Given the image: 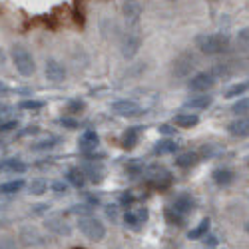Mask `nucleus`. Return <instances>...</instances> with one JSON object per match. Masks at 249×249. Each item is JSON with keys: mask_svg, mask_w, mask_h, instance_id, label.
I'll return each instance as SVG.
<instances>
[{"mask_svg": "<svg viewBox=\"0 0 249 249\" xmlns=\"http://www.w3.org/2000/svg\"><path fill=\"white\" fill-rule=\"evenodd\" d=\"M231 46V38L223 32H213V34H197L196 36V48H199L201 54L205 56H217L225 54Z\"/></svg>", "mask_w": 249, "mask_h": 249, "instance_id": "obj_1", "label": "nucleus"}, {"mask_svg": "<svg viewBox=\"0 0 249 249\" xmlns=\"http://www.w3.org/2000/svg\"><path fill=\"white\" fill-rule=\"evenodd\" d=\"M10 58H12V64L16 68V72L20 76H32L36 72V62H34V56L30 54V50L22 44H14L12 50H10Z\"/></svg>", "mask_w": 249, "mask_h": 249, "instance_id": "obj_2", "label": "nucleus"}, {"mask_svg": "<svg viewBox=\"0 0 249 249\" xmlns=\"http://www.w3.org/2000/svg\"><path fill=\"white\" fill-rule=\"evenodd\" d=\"M197 68V56L190 50L181 52L179 56L174 58L172 62V76L174 78H190L194 70Z\"/></svg>", "mask_w": 249, "mask_h": 249, "instance_id": "obj_3", "label": "nucleus"}, {"mask_svg": "<svg viewBox=\"0 0 249 249\" xmlns=\"http://www.w3.org/2000/svg\"><path fill=\"white\" fill-rule=\"evenodd\" d=\"M78 230L90 241H102L104 237H106V225H104L100 219H96V217H80Z\"/></svg>", "mask_w": 249, "mask_h": 249, "instance_id": "obj_4", "label": "nucleus"}, {"mask_svg": "<svg viewBox=\"0 0 249 249\" xmlns=\"http://www.w3.org/2000/svg\"><path fill=\"white\" fill-rule=\"evenodd\" d=\"M215 76L212 72H199L196 76H192V80L188 82V88L190 92H197V94H203L207 90H212L215 86Z\"/></svg>", "mask_w": 249, "mask_h": 249, "instance_id": "obj_5", "label": "nucleus"}, {"mask_svg": "<svg viewBox=\"0 0 249 249\" xmlns=\"http://www.w3.org/2000/svg\"><path fill=\"white\" fill-rule=\"evenodd\" d=\"M146 181L150 185H154V188L163 190V188H170L172 185V174L165 168H161V165H152L148 176H146Z\"/></svg>", "mask_w": 249, "mask_h": 249, "instance_id": "obj_6", "label": "nucleus"}, {"mask_svg": "<svg viewBox=\"0 0 249 249\" xmlns=\"http://www.w3.org/2000/svg\"><path fill=\"white\" fill-rule=\"evenodd\" d=\"M140 46H142V38H140V34H136V32H128L126 36H124L122 44H120V52H122V56L126 58V60H132V58L140 52Z\"/></svg>", "mask_w": 249, "mask_h": 249, "instance_id": "obj_7", "label": "nucleus"}, {"mask_svg": "<svg viewBox=\"0 0 249 249\" xmlns=\"http://www.w3.org/2000/svg\"><path fill=\"white\" fill-rule=\"evenodd\" d=\"M44 74H46V80L54 82V84H60V82L66 80V68H64V64H62V62H58L56 58H48V60H46Z\"/></svg>", "mask_w": 249, "mask_h": 249, "instance_id": "obj_8", "label": "nucleus"}, {"mask_svg": "<svg viewBox=\"0 0 249 249\" xmlns=\"http://www.w3.org/2000/svg\"><path fill=\"white\" fill-rule=\"evenodd\" d=\"M142 12H143V6H142L140 0H122V14L126 16L128 22L138 24Z\"/></svg>", "mask_w": 249, "mask_h": 249, "instance_id": "obj_9", "label": "nucleus"}, {"mask_svg": "<svg viewBox=\"0 0 249 249\" xmlns=\"http://www.w3.org/2000/svg\"><path fill=\"white\" fill-rule=\"evenodd\" d=\"M112 112L118 116H124V118H132V116L140 114V106L134 100H118L112 104Z\"/></svg>", "mask_w": 249, "mask_h": 249, "instance_id": "obj_10", "label": "nucleus"}, {"mask_svg": "<svg viewBox=\"0 0 249 249\" xmlns=\"http://www.w3.org/2000/svg\"><path fill=\"white\" fill-rule=\"evenodd\" d=\"M20 241L28 247H36V245H44V235L40 233L36 227H22L20 230Z\"/></svg>", "mask_w": 249, "mask_h": 249, "instance_id": "obj_11", "label": "nucleus"}, {"mask_svg": "<svg viewBox=\"0 0 249 249\" xmlns=\"http://www.w3.org/2000/svg\"><path fill=\"white\" fill-rule=\"evenodd\" d=\"M98 143H100V136L94 130H86L78 140V148H80V152L90 154V152H94L98 148Z\"/></svg>", "mask_w": 249, "mask_h": 249, "instance_id": "obj_12", "label": "nucleus"}, {"mask_svg": "<svg viewBox=\"0 0 249 249\" xmlns=\"http://www.w3.org/2000/svg\"><path fill=\"white\" fill-rule=\"evenodd\" d=\"M172 207H174L176 212L183 213V215H190V213L196 210V201H194V197H192L190 194H179V196L174 199Z\"/></svg>", "mask_w": 249, "mask_h": 249, "instance_id": "obj_13", "label": "nucleus"}, {"mask_svg": "<svg viewBox=\"0 0 249 249\" xmlns=\"http://www.w3.org/2000/svg\"><path fill=\"white\" fill-rule=\"evenodd\" d=\"M213 104V98L212 96H207V94H199V96H194L190 100H185L183 102V108L185 110H207Z\"/></svg>", "mask_w": 249, "mask_h": 249, "instance_id": "obj_14", "label": "nucleus"}, {"mask_svg": "<svg viewBox=\"0 0 249 249\" xmlns=\"http://www.w3.org/2000/svg\"><path fill=\"white\" fill-rule=\"evenodd\" d=\"M227 132L235 138H249V118H237L227 124Z\"/></svg>", "mask_w": 249, "mask_h": 249, "instance_id": "obj_15", "label": "nucleus"}, {"mask_svg": "<svg viewBox=\"0 0 249 249\" xmlns=\"http://www.w3.org/2000/svg\"><path fill=\"white\" fill-rule=\"evenodd\" d=\"M199 124V116L192 114V112H181L178 116H174V126L178 128H196Z\"/></svg>", "mask_w": 249, "mask_h": 249, "instance_id": "obj_16", "label": "nucleus"}, {"mask_svg": "<svg viewBox=\"0 0 249 249\" xmlns=\"http://www.w3.org/2000/svg\"><path fill=\"white\" fill-rule=\"evenodd\" d=\"M212 179H213L217 185H221V188H227V185L233 183L235 176H233L231 170H227V168H217V170L212 172Z\"/></svg>", "mask_w": 249, "mask_h": 249, "instance_id": "obj_17", "label": "nucleus"}, {"mask_svg": "<svg viewBox=\"0 0 249 249\" xmlns=\"http://www.w3.org/2000/svg\"><path fill=\"white\" fill-rule=\"evenodd\" d=\"M0 172H10V174H24L26 172V163L20 161L16 158H6L0 161Z\"/></svg>", "mask_w": 249, "mask_h": 249, "instance_id": "obj_18", "label": "nucleus"}, {"mask_svg": "<svg viewBox=\"0 0 249 249\" xmlns=\"http://www.w3.org/2000/svg\"><path fill=\"white\" fill-rule=\"evenodd\" d=\"M176 165H178V168H194V165L199 161V154L197 152H183V154H179L176 160Z\"/></svg>", "mask_w": 249, "mask_h": 249, "instance_id": "obj_19", "label": "nucleus"}, {"mask_svg": "<svg viewBox=\"0 0 249 249\" xmlns=\"http://www.w3.org/2000/svg\"><path fill=\"white\" fill-rule=\"evenodd\" d=\"M210 227H212V221H210V217H203L194 230H190V233H188V239H203L207 233H210Z\"/></svg>", "mask_w": 249, "mask_h": 249, "instance_id": "obj_20", "label": "nucleus"}, {"mask_svg": "<svg viewBox=\"0 0 249 249\" xmlns=\"http://www.w3.org/2000/svg\"><path fill=\"white\" fill-rule=\"evenodd\" d=\"M46 227L52 233H56V235H70L72 233V227L66 221H62V219H48Z\"/></svg>", "mask_w": 249, "mask_h": 249, "instance_id": "obj_21", "label": "nucleus"}, {"mask_svg": "<svg viewBox=\"0 0 249 249\" xmlns=\"http://www.w3.org/2000/svg\"><path fill=\"white\" fill-rule=\"evenodd\" d=\"M138 140H140V128L138 126L128 128L126 132H124V136H122V146L126 148V150H132L136 143H138Z\"/></svg>", "mask_w": 249, "mask_h": 249, "instance_id": "obj_22", "label": "nucleus"}, {"mask_svg": "<svg viewBox=\"0 0 249 249\" xmlns=\"http://www.w3.org/2000/svg\"><path fill=\"white\" fill-rule=\"evenodd\" d=\"M66 179L68 183H72L74 188H84V183H86V174L82 172L80 168H70L66 172Z\"/></svg>", "mask_w": 249, "mask_h": 249, "instance_id": "obj_23", "label": "nucleus"}, {"mask_svg": "<svg viewBox=\"0 0 249 249\" xmlns=\"http://www.w3.org/2000/svg\"><path fill=\"white\" fill-rule=\"evenodd\" d=\"M178 150V143L174 140H160L154 146V154L156 156H165V154H174Z\"/></svg>", "mask_w": 249, "mask_h": 249, "instance_id": "obj_24", "label": "nucleus"}, {"mask_svg": "<svg viewBox=\"0 0 249 249\" xmlns=\"http://www.w3.org/2000/svg\"><path fill=\"white\" fill-rule=\"evenodd\" d=\"M163 217H165V221H168L170 225H178V227H181V225L185 223V215L179 213V212H176L172 205L163 210Z\"/></svg>", "mask_w": 249, "mask_h": 249, "instance_id": "obj_25", "label": "nucleus"}, {"mask_svg": "<svg viewBox=\"0 0 249 249\" xmlns=\"http://www.w3.org/2000/svg\"><path fill=\"white\" fill-rule=\"evenodd\" d=\"M249 90V82H237V84H233V86H230L225 90V98H239V96H243L245 92Z\"/></svg>", "mask_w": 249, "mask_h": 249, "instance_id": "obj_26", "label": "nucleus"}, {"mask_svg": "<svg viewBox=\"0 0 249 249\" xmlns=\"http://www.w3.org/2000/svg\"><path fill=\"white\" fill-rule=\"evenodd\" d=\"M24 185H26L24 179H12L6 183H0V194H18Z\"/></svg>", "mask_w": 249, "mask_h": 249, "instance_id": "obj_27", "label": "nucleus"}, {"mask_svg": "<svg viewBox=\"0 0 249 249\" xmlns=\"http://www.w3.org/2000/svg\"><path fill=\"white\" fill-rule=\"evenodd\" d=\"M28 190H30L32 196H42V194L48 192V183H46V179H42V178H36V179H32V181L28 183Z\"/></svg>", "mask_w": 249, "mask_h": 249, "instance_id": "obj_28", "label": "nucleus"}, {"mask_svg": "<svg viewBox=\"0 0 249 249\" xmlns=\"http://www.w3.org/2000/svg\"><path fill=\"white\" fill-rule=\"evenodd\" d=\"M18 108L20 110H28V112H38V110L44 108V102H40V100H22L18 104Z\"/></svg>", "mask_w": 249, "mask_h": 249, "instance_id": "obj_29", "label": "nucleus"}, {"mask_svg": "<svg viewBox=\"0 0 249 249\" xmlns=\"http://www.w3.org/2000/svg\"><path fill=\"white\" fill-rule=\"evenodd\" d=\"M124 221H126L128 227H132V230H140V225L143 223L138 215V212H126L124 213Z\"/></svg>", "mask_w": 249, "mask_h": 249, "instance_id": "obj_30", "label": "nucleus"}, {"mask_svg": "<svg viewBox=\"0 0 249 249\" xmlns=\"http://www.w3.org/2000/svg\"><path fill=\"white\" fill-rule=\"evenodd\" d=\"M231 112L235 114V116H241V114H245V112H249V98H239L233 106H231Z\"/></svg>", "mask_w": 249, "mask_h": 249, "instance_id": "obj_31", "label": "nucleus"}, {"mask_svg": "<svg viewBox=\"0 0 249 249\" xmlns=\"http://www.w3.org/2000/svg\"><path fill=\"white\" fill-rule=\"evenodd\" d=\"M56 142H58V138H48V140H42V142H36L34 146H32V150H34V152L50 150V148H54V146H56Z\"/></svg>", "mask_w": 249, "mask_h": 249, "instance_id": "obj_32", "label": "nucleus"}, {"mask_svg": "<svg viewBox=\"0 0 249 249\" xmlns=\"http://www.w3.org/2000/svg\"><path fill=\"white\" fill-rule=\"evenodd\" d=\"M237 44L241 50H249V28H241L237 32Z\"/></svg>", "mask_w": 249, "mask_h": 249, "instance_id": "obj_33", "label": "nucleus"}, {"mask_svg": "<svg viewBox=\"0 0 249 249\" xmlns=\"http://www.w3.org/2000/svg\"><path fill=\"white\" fill-rule=\"evenodd\" d=\"M86 172H88V176H90V179H92L94 183H100V181H102V168H100V165H98V170L94 168V165H88Z\"/></svg>", "mask_w": 249, "mask_h": 249, "instance_id": "obj_34", "label": "nucleus"}, {"mask_svg": "<svg viewBox=\"0 0 249 249\" xmlns=\"http://www.w3.org/2000/svg\"><path fill=\"white\" fill-rule=\"evenodd\" d=\"M0 249H18V247L12 237H2L0 239Z\"/></svg>", "mask_w": 249, "mask_h": 249, "instance_id": "obj_35", "label": "nucleus"}, {"mask_svg": "<svg viewBox=\"0 0 249 249\" xmlns=\"http://www.w3.org/2000/svg\"><path fill=\"white\" fill-rule=\"evenodd\" d=\"M68 110L70 112H82V110H84V102H82V100H72L70 104H68Z\"/></svg>", "mask_w": 249, "mask_h": 249, "instance_id": "obj_36", "label": "nucleus"}, {"mask_svg": "<svg viewBox=\"0 0 249 249\" xmlns=\"http://www.w3.org/2000/svg\"><path fill=\"white\" fill-rule=\"evenodd\" d=\"M14 128H18V122H6V124H0V132L2 134H6V132H12Z\"/></svg>", "mask_w": 249, "mask_h": 249, "instance_id": "obj_37", "label": "nucleus"}, {"mask_svg": "<svg viewBox=\"0 0 249 249\" xmlns=\"http://www.w3.org/2000/svg\"><path fill=\"white\" fill-rule=\"evenodd\" d=\"M60 124H62L64 128H68V130H76V128H78V122H76V120H70V118H62Z\"/></svg>", "mask_w": 249, "mask_h": 249, "instance_id": "obj_38", "label": "nucleus"}, {"mask_svg": "<svg viewBox=\"0 0 249 249\" xmlns=\"http://www.w3.org/2000/svg\"><path fill=\"white\" fill-rule=\"evenodd\" d=\"M52 190H54L58 196H62V194H66V192H68L66 183H62V181H56V183H52Z\"/></svg>", "mask_w": 249, "mask_h": 249, "instance_id": "obj_39", "label": "nucleus"}, {"mask_svg": "<svg viewBox=\"0 0 249 249\" xmlns=\"http://www.w3.org/2000/svg\"><path fill=\"white\" fill-rule=\"evenodd\" d=\"M158 130H160L161 134H165V136H172V134L176 132V128H174V126H170V124H161V126H160Z\"/></svg>", "mask_w": 249, "mask_h": 249, "instance_id": "obj_40", "label": "nucleus"}, {"mask_svg": "<svg viewBox=\"0 0 249 249\" xmlns=\"http://www.w3.org/2000/svg\"><path fill=\"white\" fill-rule=\"evenodd\" d=\"M134 201V196L130 194V192H126V194H122V197H120V203L122 205H130Z\"/></svg>", "mask_w": 249, "mask_h": 249, "instance_id": "obj_41", "label": "nucleus"}, {"mask_svg": "<svg viewBox=\"0 0 249 249\" xmlns=\"http://www.w3.org/2000/svg\"><path fill=\"white\" fill-rule=\"evenodd\" d=\"M221 148H212V146H203V150H201V154H205V156H213V154H217Z\"/></svg>", "mask_w": 249, "mask_h": 249, "instance_id": "obj_42", "label": "nucleus"}, {"mask_svg": "<svg viewBox=\"0 0 249 249\" xmlns=\"http://www.w3.org/2000/svg\"><path fill=\"white\" fill-rule=\"evenodd\" d=\"M8 94H10V86L4 84V82H0V98H4V96H8Z\"/></svg>", "mask_w": 249, "mask_h": 249, "instance_id": "obj_43", "label": "nucleus"}, {"mask_svg": "<svg viewBox=\"0 0 249 249\" xmlns=\"http://www.w3.org/2000/svg\"><path fill=\"white\" fill-rule=\"evenodd\" d=\"M138 215H140V219H142V221H146L150 213H148V210H146V207H142V210L138 212Z\"/></svg>", "mask_w": 249, "mask_h": 249, "instance_id": "obj_44", "label": "nucleus"}, {"mask_svg": "<svg viewBox=\"0 0 249 249\" xmlns=\"http://www.w3.org/2000/svg\"><path fill=\"white\" fill-rule=\"evenodd\" d=\"M6 64V52L2 50V48H0V68H2Z\"/></svg>", "mask_w": 249, "mask_h": 249, "instance_id": "obj_45", "label": "nucleus"}, {"mask_svg": "<svg viewBox=\"0 0 249 249\" xmlns=\"http://www.w3.org/2000/svg\"><path fill=\"white\" fill-rule=\"evenodd\" d=\"M243 230H245V233H247V235H249V219H247V221H245V225H243Z\"/></svg>", "mask_w": 249, "mask_h": 249, "instance_id": "obj_46", "label": "nucleus"}]
</instances>
